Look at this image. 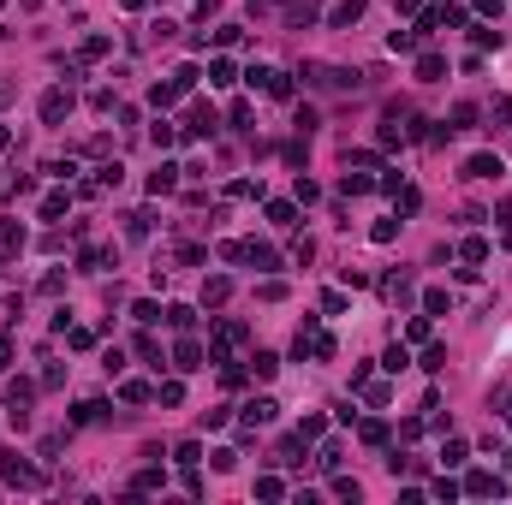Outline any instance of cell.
<instances>
[{
  "instance_id": "6da1fadb",
  "label": "cell",
  "mask_w": 512,
  "mask_h": 505,
  "mask_svg": "<svg viewBox=\"0 0 512 505\" xmlns=\"http://www.w3.org/2000/svg\"><path fill=\"white\" fill-rule=\"evenodd\" d=\"M251 90L274 95V101H286V95H292V83H286V72H274V65H256V72H251Z\"/></svg>"
},
{
  "instance_id": "7a4b0ae2",
  "label": "cell",
  "mask_w": 512,
  "mask_h": 505,
  "mask_svg": "<svg viewBox=\"0 0 512 505\" xmlns=\"http://www.w3.org/2000/svg\"><path fill=\"white\" fill-rule=\"evenodd\" d=\"M66 113H72V90H48V95H42V119H48V125H60Z\"/></svg>"
},
{
  "instance_id": "3957f363",
  "label": "cell",
  "mask_w": 512,
  "mask_h": 505,
  "mask_svg": "<svg viewBox=\"0 0 512 505\" xmlns=\"http://www.w3.org/2000/svg\"><path fill=\"white\" fill-rule=\"evenodd\" d=\"M173 368H179V375L203 368V345H197V339H179V345H173Z\"/></svg>"
},
{
  "instance_id": "277c9868",
  "label": "cell",
  "mask_w": 512,
  "mask_h": 505,
  "mask_svg": "<svg viewBox=\"0 0 512 505\" xmlns=\"http://www.w3.org/2000/svg\"><path fill=\"white\" fill-rule=\"evenodd\" d=\"M0 476H6L12 487H42V476H36V469H30L24 458H6V464H0Z\"/></svg>"
},
{
  "instance_id": "5b68a950",
  "label": "cell",
  "mask_w": 512,
  "mask_h": 505,
  "mask_svg": "<svg viewBox=\"0 0 512 505\" xmlns=\"http://www.w3.org/2000/svg\"><path fill=\"white\" fill-rule=\"evenodd\" d=\"M274 410H280L274 398H251V404H244V428H256V422H274Z\"/></svg>"
},
{
  "instance_id": "8992f818",
  "label": "cell",
  "mask_w": 512,
  "mask_h": 505,
  "mask_svg": "<svg viewBox=\"0 0 512 505\" xmlns=\"http://www.w3.org/2000/svg\"><path fill=\"white\" fill-rule=\"evenodd\" d=\"M501 173V155H471L465 161V179H494Z\"/></svg>"
},
{
  "instance_id": "52a82bcc",
  "label": "cell",
  "mask_w": 512,
  "mask_h": 505,
  "mask_svg": "<svg viewBox=\"0 0 512 505\" xmlns=\"http://www.w3.org/2000/svg\"><path fill=\"white\" fill-rule=\"evenodd\" d=\"M423 36H429L423 24H417V30H393V36H387V48H393V54H411V48H417Z\"/></svg>"
},
{
  "instance_id": "ba28073f",
  "label": "cell",
  "mask_w": 512,
  "mask_h": 505,
  "mask_svg": "<svg viewBox=\"0 0 512 505\" xmlns=\"http://www.w3.org/2000/svg\"><path fill=\"white\" fill-rule=\"evenodd\" d=\"M465 494H476V499H483V494H501V482H494L489 469H471V476H465Z\"/></svg>"
},
{
  "instance_id": "9c48e42d",
  "label": "cell",
  "mask_w": 512,
  "mask_h": 505,
  "mask_svg": "<svg viewBox=\"0 0 512 505\" xmlns=\"http://www.w3.org/2000/svg\"><path fill=\"white\" fill-rule=\"evenodd\" d=\"M357 18H363V0H340L328 24H334V30H345V24H357Z\"/></svg>"
},
{
  "instance_id": "30bf717a",
  "label": "cell",
  "mask_w": 512,
  "mask_h": 505,
  "mask_svg": "<svg viewBox=\"0 0 512 505\" xmlns=\"http://www.w3.org/2000/svg\"><path fill=\"white\" fill-rule=\"evenodd\" d=\"M417 78H423V83H441V78H447V60H441V54H423V60H417Z\"/></svg>"
},
{
  "instance_id": "8fae6325",
  "label": "cell",
  "mask_w": 512,
  "mask_h": 505,
  "mask_svg": "<svg viewBox=\"0 0 512 505\" xmlns=\"http://www.w3.org/2000/svg\"><path fill=\"white\" fill-rule=\"evenodd\" d=\"M72 422H108V404H102V398H84V404L72 410Z\"/></svg>"
},
{
  "instance_id": "7c38bea8",
  "label": "cell",
  "mask_w": 512,
  "mask_h": 505,
  "mask_svg": "<svg viewBox=\"0 0 512 505\" xmlns=\"http://www.w3.org/2000/svg\"><path fill=\"white\" fill-rule=\"evenodd\" d=\"M0 250H6V256H12V250H24V226H19V220H0Z\"/></svg>"
},
{
  "instance_id": "4fadbf2b",
  "label": "cell",
  "mask_w": 512,
  "mask_h": 505,
  "mask_svg": "<svg viewBox=\"0 0 512 505\" xmlns=\"http://www.w3.org/2000/svg\"><path fill=\"white\" fill-rule=\"evenodd\" d=\"M120 398H125V404H150V398H155V386H150V381H125V386H120Z\"/></svg>"
},
{
  "instance_id": "5bb4252c",
  "label": "cell",
  "mask_w": 512,
  "mask_h": 505,
  "mask_svg": "<svg viewBox=\"0 0 512 505\" xmlns=\"http://www.w3.org/2000/svg\"><path fill=\"white\" fill-rule=\"evenodd\" d=\"M179 184V166H161V173H150V196H167Z\"/></svg>"
},
{
  "instance_id": "9a60e30c",
  "label": "cell",
  "mask_w": 512,
  "mask_h": 505,
  "mask_svg": "<svg viewBox=\"0 0 512 505\" xmlns=\"http://www.w3.org/2000/svg\"><path fill=\"white\" fill-rule=\"evenodd\" d=\"M244 262H256V267H280V256L268 244H244Z\"/></svg>"
},
{
  "instance_id": "2e32d148",
  "label": "cell",
  "mask_w": 512,
  "mask_h": 505,
  "mask_svg": "<svg viewBox=\"0 0 512 505\" xmlns=\"http://www.w3.org/2000/svg\"><path fill=\"white\" fill-rule=\"evenodd\" d=\"M214 339H221V351H226V345H244V321H221V327H214Z\"/></svg>"
},
{
  "instance_id": "e0dca14e",
  "label": "cell",
  "mask_w": 512,
  "mask_h": 505,
  "mask_svg": "<svg viewBox=\"0 0 512 505\" xmlns=\"http://www.w3.org/2000/svg\"><path fill=\"white\" fill-rule=\"evenodd\" d=\"M274 368H280V357H274V351H256V357H251V375H262V381H268Z\"/></svg>"
},
{
  "instance_id": "ac0fdd59",
  "label": "cell",
  "mask_w": 512,
  "mask_h": 505,
  "mask_svg": "<svg viewBox=\"0 0 512 505\" xmlns=\"http://www.w3.org/2000/svg\"><path fill=\"white\" fill-rule=\"evenodd\" d=\"M226 196H239V202H244V196H262V179H233V184H226Z\"/></svg>"
},
{
  "instance_id": "d6986e66",
  "label": "cell",
  "mask_w": 512,
  "mask_h": 505,
  "mask_svg": "<svg viewBox=\"0 0 512 505\" xmlns=\"http://www.w3.org/2000/svg\"><path fill=\"white\" fill-rule=\"evenodd\" d=\"M459 256L476 267V262H489V244H483V238H465V244H459Z\"/></svg>"
},
{
  "instance_id": "ffe728a7",
  "label": "cell",
  "mask_w": 512,
  "mask_h": 505,
  "mask_svg": "<svg viewBox=\"0 0 512 505\" xmlns=\"http://www.w3.org/2000/svg\"><path fill=\"white\" fill-rule=\"evenodd\" d=\"M209 83H214V90H226V83H233V60H214V65H209Z\"/></svg>"
},
{
  "instance_id": "44dd1931",
  "label": "cell",
  "mask_w": 512,
  "mask_h": 505,
  "mask_svg": "<svg viewBox=\"0 0 512 505\" xmlns=\"http://www.w3.org/2000/svg\"><path fill=\"white\" fill-rule=\"evenodd\" d=\"M268 220H274V226H292V220H298V208H292V202H268Z\"/></svg>"
},
{
  "instance_id": "7402d4cb",
  "label": "cell",
  "mask_w": 512,
  "mask_h": 505,
  "mask_svg": "<svg viewBox=\"0 0 512 505\" xmlns=\"http://www.w3.org/2000/svg\"><path fill=\"white\" fill-rule=\"evenodd\" d=\"M387 440V422H382V416H370V422H363V446H382Z\"/></svg>"
},
{
  "instance_id": "603a6c76",
  "label": "cell",
  "mask_w": 512,
  "mask_h": 505,
  "mask_svg": "<svg viewBox=\"0 0 512 505\" xmlns=\"http://www.w3.org/2000/svg\"><path fill=\"white\" fill-rule=\"evenodd\" d=\"M167 321H173V327H179V333H185V327H191V321H197V309H191V303H173V309H167Z\"/></svg>"
},
{
  "instance_id": "cb8c5ba5",
  "label": "cell",
  "mask_w": 512,
  "mask_h": 505,
  "mask_svg": "<svg viewBox=\"0 0 512 505\" xmlns=\"http://www.w3.org/2000/svg\"><path fill=\"white\" fill-rule=\"evenodd\" d=\"M340 191H345V196H363V191H370V173H345Z\"/></svg>"
},
{
  "instance_id": "d4e9b609",
  "label": "cell",
  "mask_w": 512,
  "mask_h": 505,
  "mask_svg": "<svg viewBox=\"0 0 512 505\" xmlns=\"http://www.w3.org/2000/svg\"><path fill=\"white\" fill-rule=\"evenodd\" d=\"M66 202H72V196H66V191H54V196L42 202V220H60V214H66Z\"/></svg>"
},
{
  "instance_id": "484cf974",
  "label": "cell",
  "mask_w": 512,
  "mask_h": 505,
  "mask_svg": "<svg viewBox=\"0 0 512 505\" xmlns=\"http://www.w3.org/2000/svg\"><path fill=\"white\" fill-rule=\"evenodd\" d=\"M203 297H209V303H226V297H233V280H209Z\"/></svg>"
},
{
  "instance_id": "4316f807",
  "label": "cell",
  "mask_w": 512,
  "mask_h": 505,
  "mask_svg": "<svg viewBox=\"0 0 512 505\" xmlns=\"http://www.w3.org/2000/svg\"><path fill=\"white\" fill-rule=\"evenodd\" d=\"M423 309H429V315H447V309H453V297H447V292H429V297H423Z\"/></svg>"
},
{
  "instance_id": "83f0119b",
  "label": "cell",
  "mask_w": 512,
  "mask_h": 505,
  "mask_svg": "<svg viewBox=\"0 0 512 505\" xmlns=\"http://www.w3.org/2000/svg\"><path fill=\"white\" fill-rule=\"evenodd\" d=\"M131 487H137V494H155V487H161V469H137V482H131Z\"/></svg>"
},
{
  "instance_id": "f1b7e54d",
  "label": "cell",
  "mask_w": 512,
  "mask_h": 505,
  "mask_svg": "<svg viewBox=\"0 0 512 505\" xmlns=\"http://www.w3.org/2000/svg\"><path fill=\"white\" fill-rule=\"evenodd\" d=\"M60 333H66V339H72L78 351H90V345H95V333H90V327H60Z\"/></svg>"
},
{
  "instance_id": "f546056e",
  "label": "cell",
  "mask_w": 512,
  "mask_h": 505,
  "mask_svg": "<svg viewBox=\"0 0 512 505\" xmlns=\"http://www.w3.org/2000/svg\"><path fill=\"white\" fill-rule=\"evenodd\" d=\"M441 464H447V469L465 464V440H447V446H441Z\"/></svg>"
},
{
  "instance_id": "4dcf8cb0",
  "label": "cell",
  "mask_w": 512,
  "mask_h": 505,
  "mask_svg": "<svg viewBox=\"0 0 512 505\" xmlns=\"http://www.w3.org/2000/svg\"><path fill=\"white\" fill-rule=\"evenodd\" d=\"M405 339H411V345H423V339H429V315H417V321H405Z\"/></svg>"
},
{
  "instance_id": "1f68e13d",
  "label": "cell",
  "mask_w": 512,
  "mask_h": 505,
  "mask_svg": "<svg viewBox=\"0 0 512 505\" xmlns=\"http://www.w3.org/2000/svg\"><path fill=\"white\" fill-rule=\"evenodd\" d=\"M387 297H393V303H405V297H411V280H405V274H393V280H387Z\"/></svg>"
},
{
  "instance_id": "d6a6232c",
  "label": "cell",
  "mask_w": 512,
  "mask_h": 505,
  "mask_svg": "<svg viewBox=\"0 0 512 505\" xmlns=\"http://www.w3.org/2000/svg\"><path fill=\"white\" fill-rule=\"evenodd\" d=\"M423 368H447V345H429L423 351Z\"/></svg>"
},
{
  "instance_id": "836d02e7",
  "label": "cell",
  "mask_w": 512,
  "mask_h": 505,
  "mask_svg": "<svg viewBox=\"0 0 512 505\" xmlns=\"http://www.w3.org/2000/svg\"><path fill=\"white\" fill-rule=\"evenodd\" d=\"M370 238H375V244H393V238H399V226H393V220H375Z\"/></svg>"
},
{
  "instance_id": "e575fe53",
  "label": "cell",
  "mask_w": 512,
  "mask_h": 505,
  "mask_svg": "<svg viewBox=\"0 0 512 505\" xmlns=\"http://www.w3.org/2000/svg\"><path fill=\"white\" fill-rule=\"evenodd\" d=\"M155 398H161V404H185V386H179V381H167V386H161Z\"/></svg>"
},
{
  "instance_id": "d590c367",
  "label": "cell",
  "mask_w": 512,
  "mask_h": 505,
  "mask_svg": "<svg viewBox=\"0 0 512 505\" xmlns=\"http://www.w3.org/2000/svg\"><path fill=\"white\" fill-rule=\"evenodd\" d=\"M256 494H262V499H280L286 487H280V476H262V482H256Z\"/></svg>"
},
{
  "instance_id": "8d00e7d4",
  "label": "cell",
  "mask_w": 512,
  "mask_h": 505,
  "mask_svg": "<svg viewBox=\"0 0 512 505\" xmlns=\"http://www.w3.org/2000/svg\"><path fill=\"white\" fill-rule=\"evenodd\" d=\"M459 494H465V487H459V482H447V476H441V482H435V499H447V505H453Z\"/></svg>"
},
{
  "instance_id": "74e56055",
  "label": "cell",
  "mask_w": 512,
  "mask_h": 505,
  "mask_svg": "<svg viewBox=\"0 0 512 505\" xmlns=\"http://www.w3.org/2000/svg\"><path fill=\"white\" fill-rule=\"evenodd\" d=\"M316 464H322V469H340V446H334V440H328V446L316 452Z\"/></svg>"
},
{
  "instance_id": "f35d334b",
  "label": "cell",
  "mask_w": 512,
  "mask_h": 505,
  "mask_svg": "<svg viewBox=\"0 0 512 505\" xmlns=\"http://www.w3.org/2000/svg\"><path fill=\"white\" fill-rule=\"evenodd\" d=\"M476 12H483V18H501V0H471Z\"/></svg>"
},
{
  "instance_id": "ab89813d",
  "label": "cell",
  "mask_w": 512,
  "mask_h": 505,
  "mask_svg": "<svg viewBox=\"0 0 512 505\" xmlns=\"http://www.w3.org/2000/svg\"><path fill=\"white\" fill-rule=\"evenodd\" d=\"M120 6H125V12H137V6H143V0H120Z\"/></svg>"
},
{
  "instance_id": "60d3db41",
  "label": "cell",
  "mask_w": 512,
  "mask_h": 505,
  "mask_svg": "<svg viewBox=\"0 0 512 505\" xmlns=\"http://www.w3.org/2000/svg\"><path fill=\"white\" fill-rule=\"evenodd\" d=\"M6 143H12V131H6V125H0V149H6Z\"/></svg>"
},
{
  "instance_id": "b9f144b4",
  "label": "cell",
  "mask_w": 512,
  "mask_h": 505,
  "mask_svg": "<svg viewBox=\"0 0 512 505\" xmlns=\"http://www.w3.org/2000/svg\"><path fill=\"white\" fill-rule=\"evenodd\" d=\"M506 428H512V404H506Z\"/></svg>"
},
{
  "instance_id": "7bdbcfd3",
  "label": "cell",
  "mask_w": 512,
  "mask_h": 505,
  "mask_svg": "<svg viewBox=\"0 0 512 505\" xmlns=\"http://www.w3.org/2000/svg\"><path fill=\"white\" fill-rule=\"evenodd\" d=\"M0 6H6V0H0Z\"/></svg>"
}]
</instances>
